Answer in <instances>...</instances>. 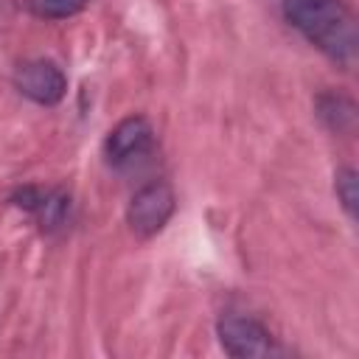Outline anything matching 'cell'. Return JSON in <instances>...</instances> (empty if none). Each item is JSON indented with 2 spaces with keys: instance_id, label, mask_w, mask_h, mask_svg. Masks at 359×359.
Returning <instances> with one entry per match:
<instances>
[{
  "instance_id": "cell-1",
  "label": "cell",
  "mask_w": 359,
  "mask_h": 359,
  "mask_svg": "<svg viewBox=\"0 0 359 359\" xmlns=\"http://www.w3.org/2000/svg\"><path fill=\"white\" fill-rule=\"evenodd\" d=\"M286 20L328 59L353 65L356 20L342 0H280Z\"/></svg>"
},
{
  "instance_id": "cell-2",
  "label": "cell",
  "mask_w": 359,
  "mask_h": 359,
  "mask_svg": "<svg viewBox=\"0 0 359 359\" xmlns=\"http://www.w3.org/2000/svg\"><path fill=\"white\" fill-rule=\"evenodd\" d=\"M174 208H177V194L165 180L146 182L129 199L126 224L137 238H151L168 224Z\"/></svg>"
},
{
  "instance_id": "cell-3",
  "label": "cell",
  "mask_w": 359,
  "mask_h": 359,
  "mask_svg": "<svg viewBox=\"0 0 359 359\" xmlns=\"http://www.w3.org/2000/svg\"><path fill=\"white\" fill-rule=\"evenodd\" d=\"M151 149H154V126L143 115H129L118 121L104 140V157L112 168H132L135 163L146 160Z\"/></svg>"
},
{
  "instance_id": "cell-4",
  "label": "cell",
  "mask_w": 359,
  "mask_h": 359,
  "mask_svg": "<svg viewBox=\"0 0 359 359\" xmlns=\"http://www.w3.org/2000/svg\"><path fill=\"white\" fill-rule=\"evenodd\" d=\"M219 342L224 348V353L247 359V356H269L278 353L275 337L272 331L258 323L255 317H244V314H224L216 325Z\"/></svg>"
},
{
  "instance_id": "cell-5",
  "label": "cell",
  "mask_w": 359,
  "mask_h": 359,
  "mask_svg": "<svg viewBox=\"0 0 359 359\" xmlns=\"http://www.w3.org/2000/svg\"><path fill=\"white\" fill-rule=\"evenodd\" d=\"M14 87L39 107H56L67 93V76L50 59H25L14 70Z\"/></svg>"
},
{
  "instance_id": "cell-6",
  "label": "cell",
  "mask_w": 359,
  "mask_h": 359,
  "mask_svg": "<svg viewBox=\"0 0 359 359\" xmlns=\"http://www.w3.org/2000/svg\"><path fill=\"white\" fill-rule=\"evenodd\" d=\"M11 202L22 210H28L31 216H36L39 227L42 230H56L67 222V213H70V196L62 194V191H53V188H39V185H25L20 188Z\"/></svg>"
},
{
  "instance_id": "cell-7",
  "label": "cell",
  "mask_w": 359,
  "mask_h": 359,
  "mask_svg": "<svg viewBox=\"0 0 359 359\" xmlns=\"http://www.w3.org/2000/svg\"><path fill=\"white\" fill-rule=\"evenodd\" d=\"M317 115L334 129V132H348L351 126H353V104L348 101V98H342V95H323L320 101H317Z\"/></svg>"
},
{
  "instance_id": "cell-8",
  "label": "cell",
  "mask_w": 359,
  "mask_h": 359,
  "mask_svg": "<svg viewBox=\"0 0 359 359\" xmlns=\"http://www.w3.org/2000/svg\"><path fill=\"white\" fill-rule=\"evenodd\" d=\"M25 6L42 20H67L76 17L87 6V0H25Z\"/></svg>"
},
{
  "instance_id": "cell-9",
  "label": "cell",
  "mask_w": 359,
  "mask_h": 359,
  "mask_svg": "<svg viewBox=\"0 0 359 359\" xmlns=\"http://www.w3.org/2000/svg\"><path fill=\"white\" fill-rule=\"evenodd\" d=\"M334 191H337V199H339V205L345 208V213L353 219V216H356V171H353V168L337 171V177H334Z\"/></svg>"
}]
</instances>
